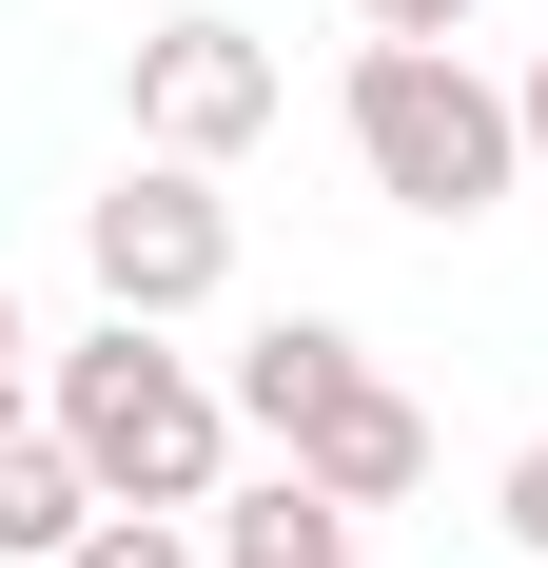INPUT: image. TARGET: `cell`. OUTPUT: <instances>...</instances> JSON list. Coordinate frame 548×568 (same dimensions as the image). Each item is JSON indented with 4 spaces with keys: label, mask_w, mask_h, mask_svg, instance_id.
Masks as SVG:
<instances>
[{
    "label": "cell",
    "mask_w": 548,
    "mask_h": 568,
    "mask_svg": "<svg viewBox=\"0 0 548 568\" xmlns=\"http://www.w3.org/2000/svg\"><path fill=\"white\" fill-rule=\"evenodd\" d=\"M0 432H40V314L0 294Z\"/></svg>",
    "instance_id": "obj_11"
},
{
    "label": "cell",
    "mask_w": 548,
    "mask_h": 568,
    "mask_svg": "<svg viewBox=\"0 0 548 568\" xmlns=\"http://www.w3.org/2000/svg\"><path fill=\"white\" fill-rule=\"evenodd\" d=\"M353 373H373V334H353V314H255V353H235V432H255V452H294Z\"/></svg>",
    "instance_id": "obj_6"
},
{
    "label": "cell",
    "mask_w": 548,
    "mask_h": 568,
    "mask_svg": "<svg viewBox=\"0 0 548 568\" xmlns=\"http://www.w3.org/2000/svg\"><path fill=\"white\" fill-rule=\"evenodd\" d=\"M490 529H509V549H529V568H548V432H529V452H509V470H490Z\"/></svg>",
    "instance_id": "obj_10"
},
{
    "label": "cell",
    "mask_w": 548,
    "mask_h": 568,
    "mask_svg": "<svg viewBox=\"0 0 548 568\" xmlns=\"http://www.w3.org/2000/svg\"><path fill=\"white\" fill-rule=\"evenodd\" d=\"M509 99H529V176H548V59H529V79H509Z\"/></svg>",
    "instance_id": "obj_13"
},
{
    "label": "cell",
    "mask_w": 548,
    "mask_h": 568,
    "mask_svg": "<svg viewBox=\"0 0 548 568\" xmlns=\"http://www.w3.org/2000/svg\"><path fill=\"white\" fill-rule=\"evenodd\" d=\"M79 275H99V314H216L235 294V196L196 158H118L99 196H79Z\"/></svg>",
    "instance_id": "obj_3"
},
{
    "label": "cell",
    "mask_w": 548,
    "mask_h": 568,
    "mask_svg": "<svg viewBox=\"0 0 548 568\" xmlns=\"http://www.w3.org/2000/svg\"><path fill=\"white\" fill-rule=\"evenodd\" d=\"M216 568H353V510L314 470H255V490H216Z\"/></svg>",
    "instance_id": "obj_8"
},
{
    "label": "cell",
    "mask_w": 548,
    "mask_h": 568,
    "mask_svg": "<svg viewBox=\"0 0 548 568\" xmlns=\"http://www.w3.org/2000/svg\"><path fill=\"white\" fill-rule=\"evenodd\" d=\"M59 568H216V510H99Z\"/></svg>",
    "instance_id": "obj_9"
},
{
    "label": "cell",
    "mask_w": 548,
    "mask_h": 568,
    "mask_svg": "<svg viewBox=\"0 0 548 568\" xmlns=\"http://www.w3.org/2000/svg\"><path fill=\"white\" fill-rule=\"evenodd\" d=\"M373 40H470V0H353Z\"/></svg>",
    "instance_id": "obj_12"
},
{
    "label": "cell",
    "mask_w": 548,
    "mask_h": 568,
    "mask_svg": "<svg viewBox=\"0 0 548 568\" xmlns=\"http://www.w3.org/2000/svg\"><path fill=\"white\" fill-rule=\"evenodd\" d=\"M333 118H353V176H373L392 216H432V235H470V216L529 196V99L470 40H353Z\"/></svg>",
    "instance_id": "obj_2"
},
{
    "label": "cell",
    "mask_w": 548,
    "mask_h": 568,
    "mask_svg": "<svg viewBox=\"0 0 548 568\" xmlns=\"http://www.w3.org/2000/svg\"><path fill=\"white\" fill-rule=\"evenodd\" d=\"M40 432L99 470L118 510H216V490H235V373H196L158 314L59 334V353H40Z\"/></svg>",
    "instance_id": "obj_1"
},
{
    "label": "cell",
    "mask_w": 548,
    "mask_h": 568,
    "mask_svg": "<svg viewBox=\"0 0 548 568\" xmlns=\"http://www.w3.org/2000/svg\"><path fill=\"white\" fill-rule=\"evenodd\" d=\"M255 138H274V40H255V20H216V0H196V20H158V40H138V158L235 176Z\"/></svg>",
    "instance_id": "obj_4"
},
{
    "label": "cell",
    "mask_w": 548,
    "mask_h": 568,
    "mask_svg": "<svg viewBox=\"0 0 548 568\" xmlns=\"http://www.w3.org/2000/svg\"><path fill=\"white\" fill-rule=\"evenodd\" d=\"M274 470H314L333 510H412V490H432V412L392 393V373H353V393H333V412H314Z\"/></svg>",
    "instance_id": "obj_5"
},
{
    "label": "cell",
    "mask_w": 548,
    "mask_h": 568,
    "mask_svg": "<svg viewBox=\"0 0 548 568\" xmlns=\"http://www.w3.org/2000/svg\"><path fill=\"white\" fill-rule=\"evenodd\" d=\"M99 510H118V490H99L79 452H59V432H0V568H59Z\"/></svg>",
    "instance_id": "obj_7"
}]
</instances>
